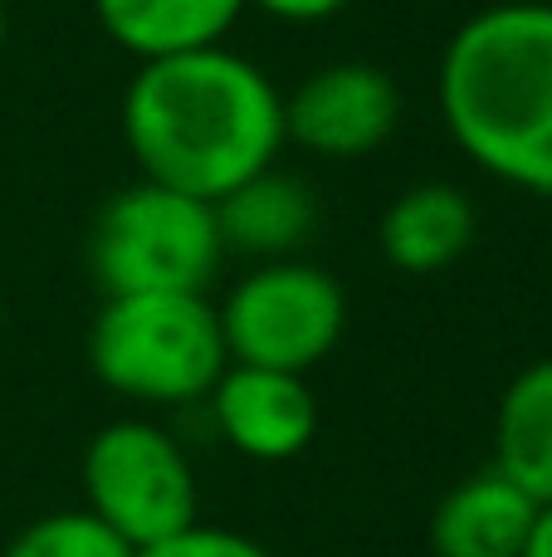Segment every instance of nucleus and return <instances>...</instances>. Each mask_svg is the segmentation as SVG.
<instances>
[{
    "mask_svg": "<svg viewBox=\"0 0 552 557\" xmlns=\"http://www.w3.org/2000/svg\"><path fill=\"white\" fill-rule=\"evenodd\" d=\"M123 143L147 182L215 206L289 147L284 94L230 45L152 59L123 88Z\"/></svg>",
    "mask_w": 552,
    "mask_h": 557,
    "instance_id": "obj_1",
    "label": "nucleus"
},
{
    "mask_svg": "<svg viewBox=\"0 0 552 557\" xmlns=\"http://www.w3.org/2000/svg\"><path fill=\"white\" fill-rule=\"evenodd\" d=\"M446 133L485 176L552 196V0H499L446 39Z\"/></svg>",
    "mask_w": 552,
    "mask_h": 557,
    "instance_id": "obj_2",
    "label": "nucleus"
},
{
    "mask_svg": "<svg viewBox=\"0 0 552 557\" xmlns=\"http://www.w3.org/2000/svg\"><path fill=\"white\" fill-rule=\"evenodd\" d=\"M88 367L127 401L191 406L211 396L230 352L205 294H123L103 298L88 327Z\"/></svg>",
    "mask_w": 552,
    "mask_h": 557,
    "instance_id": "obj_3",
    "label": "nucleus"
},
{
    "mask_svg": "<svg viewBox=\"0 0 552 557\" xmlns=\"http://www.w3.org/2000/svg\"><path fill=\"white\" fill-rule=\"evenodd\" d=\"M225 260L215 206L156 182L113 191L88 231V270L103 298L205 294Z\"/></svg>",
    "mask_w": 552,
    "mask_h": 557,
    "instance_id": "obj_4",
    "label": "nucleus"
},
{
    "mask_svg": "<svg viewBox=\"0 0 552 557\" xmlns=\"http://www.w3.org/2000/svg\"><path fill=\"white\" fill-rule=\"evenodd\" d=\"M84 509L103 519L127 548H156L201 523V484L156 421H113L84 450Z\"/></svg>",
    "mask_w": 552,
    "mask_h": 557,
    "instance_id": "obj_5",
    "label": "nucleus"
},
{
    "mask_svg": "<svg viewBox=\"0 0 552 557\" xmlns=\"http://www.w3.org/2000/svg\"><path fill=\"white\" fill-rule=\"evenodd\" d=\"M215 313L230 362L309 376L342 343L348 294L328 270L293 255L240 274Z\"/></svg>",
    "mask_w": 552,
    "mask_h": 557,
    "instance_id": "obj_6",
    "label": "nucleus"
},
{
    "mask_svg": "<svg viewBox=\"0 0 552 557\" xmlns=\"http://www.w3.org/2000/svg\"><path fill=\"white\" fill-rule=\"evenodd\" d=\"M401 127V88L381 64L338 59L284 94V143L318 162H362Z\"/></svg>",
    "mask_w": 552,
    "mask_h": 557,
    "instance_id": "obj_7",
    "label": "nucleus"
},
{
    "mask_svg": "<svg viewBox=\"0 0 552 557\" xmlns=\"http://www.w3.org/2000/svg\"><path fill=\"white\" fill-rule=\"evenodd\" d=\"M205 401H211V421L221 441L264 465L293 460L318 435V396L293 372L230 362Z\"/></svg>",
    "mask_w": 552,
    "mask_h": 557,
    "instance_id": "obj_8",
    "label": "nucleus"
},
{
    "mask_svg": "<svg viewBox=\"0 0 552 557\" xmlns=\"http://www.w3.org/2000/svg\"><path fill=\"white\" fill-rule=\"evenodd\" d=\"M318 196L299 172H284L279 162L264 166L260 176L240 182L230 196L215 201V225H221L225 255H250L254 264L293 260L318 231Z\"/></svg>",
    "mask_w": 552,
    "mask_h": 557,
    "instance_id": "obj_9",
    "label": "nucleus"
},
{
    "mask_svg": "<svg viewBox=\"0 0 552 557\" xmlns=\"http://www.w3.org/2000/svg\"><path fill=\"white\" fill-rule=\"evenodd\" d=\"M479 235V211L455 182H416L381 211V260L401 274H440L465 260Z\"/></svg>",
    "mask_w": 552,
    "mask_h": 557,
    "instance_id": "obj_10",
    "label": "nucleus"
},
{
    "mask_svg": "<svg viewBox=\"0 0 552 557\" xmlns=\"http://www.w3.org/2000/svg\"><path fill=\"white\" fill-rule=\"evenodd\" d=\"M538 504L514 480L489 470L460 480L430 513V543L440 557H518Z\"/></svg>",
    "mask_w": 552,
    "mask_h": 557,
    "instance_id": "obj_11",
    "label": "nucleus"
},
{
    "mask_svg": "<svg viewBox=\"0 0 552 557\" xmlns=\"http://www.w3.org/2000/svg\"><path fill=\"white\" fill-rule=\"evenodd\" d=\"M240 10L244 0H93L103 35L137 64L225 45Z\"/></svg>",
    "mask_w": 552,
    "mask_h": 557,
    "instance_id": "obj_12",
    "label": "nucleus"
},
{
    "mask_svg": "<svg viewBox=\"0 0 552 557\" xmlns=\"http://www.w3.org/2000/svg\"><path fill=\"white\" fill-rule=\"evenodd\" d=\"M494 470L534 504H552V357L524 367L499 396Z\"/></svg>",
    "mask_w": 552,
    "mask_h": 557,
    "instance_id": "obj_13",
    "label": "nucleus"
},
{
    "mask_svg": "<svg viewBox=\"0 0 552 557\" xmlns=\"http://www.w3.org/2000/svg\"><path fill=\"white\" fill-rule=\"evenodd\" d=\"M0 557H137V548H127L88 509H59V513L25 523Z\"/></svg>",
    "mask_w": 552,
    "mask_h": 557,
    "instance_id": "obj_14",
    "label": "nucleus"
},
{
    "mask_svg": "<svg viewBox=\"0 0 552 557\" xmlns=\"http://www.w3.org/2000/svg\"><path fill=\"white\" fill-rule=\"evenodd\" d=\"M137 557H274L264 543L244 539L235 529H211V523H196V529L176 533V539L156 543V548H142Z\"/></svg>",
    "mask_w": 552,
    "mask_h": 557,
    "instance_id": "obj_15",
    "label": "nucleus"
},
{
    "mask_svg": "<svg viewBox=\"0 0 552 557\" xmlns=\"http://www.w3.org/2000/svg\"><path fill=\"white\" fill-rule=\"evenodd\" d=\"M244 5H254L260 15L279 20V25H323V20L342 15L352 0H244Z\"/></svg>",
    "mask_w": 552,
    "mask_h": 557,
    "instance_id": "obj_16",
    "label": "nucleus"
},
{
    "mask_svg": "<svg viewBox=\"0 0 552 557\" xmlns=\"http://www.w3.org/2000/svg\"><path fill=\"white\" fill-rule=\"evenodd\" d=\"M518 557H552V504H538L534 529H528L524 553H518Z\"/></svg>",
    "mask_w": 552,
    "mask_h": 557,
    "instance_id": "obj_17",
    "label": "nucleus"
},
{
    "mask_svg": "<svg viewBox=\"0 0 552 557\" xmlns=\"http://www.w3.org/2000/svg\"><path fill=\"white\" fill-rule=\"evenodd\" d=\"M5 29H10V20H5V0H0V49H5Z\"/></svg>",
    "mask_w": 552,
    "mask_h": 557,
    "instance_id": "obj_18",
    "label": "nucleus"
},
{
    "mask_svg": "<svg viewBox=\"0 0 552 557\" xmlns=\"http://www.w3.org/2000/svg\"><path fill=\"white\" fill-rule=\"evenodd\" d=\"M0 323H5V304H0Z\"/></svg>",
    "mask_w": 552,
    "mask_h": 557,
    "instance_id": "obj_19",
    "label": "nucleus"
}]
</instances>
